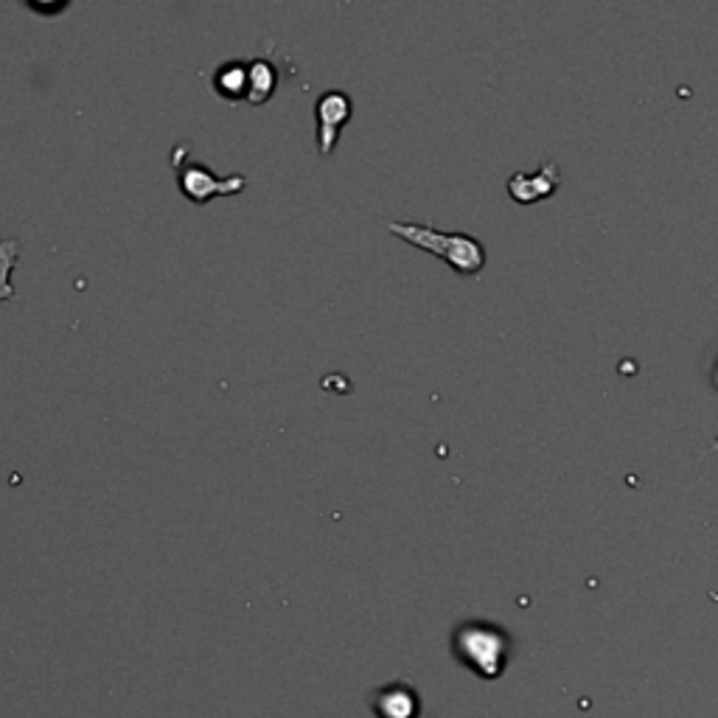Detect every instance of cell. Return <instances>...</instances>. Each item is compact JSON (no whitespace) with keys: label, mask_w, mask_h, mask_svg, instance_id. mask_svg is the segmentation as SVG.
I'll use <instances>...</instances> for the list:
<instances>
[{"label":"cell","mask_w":718,"mask_h":718,"mask_svg":"<svg viewBox=\"0 0 718 718\" xmlns=\"http://www.w3.org/2000/svg\"><path fill=\"white\" fill-rule=\"evenodd\" d=\"M387 231L413 247L424 250V253L438 255L441 262L449 264L457 275L475 279L486 267V247L472 233H446L433 225H424V222H393V225H387Z\"/></svg>","instance_id":"cell-1"},{"label":"cell","mask_w":718,"mask_h":718,"mask_svg":"<svg viewBox=\"0 0 718 718\" xmlns=\"http://www.w3.org/2000/svg\"><path fill=\"white\" fill-rule=\"evenodd\" d=\"M172 169L174 174H178V185L180 191H183V196L194 202V205H205V202L216 200V196L242 194V191L247 189V178H244V174L220 178L211 166L196 163L194 158L189 155V146H185V143L174 146Z\"/></svg>","instance_id":"cell-2"},{"label":"cell","mask_w":718,"mask_h":718,"mask_svg":"<svg viewBox=\"0 0 718 718\" xmlns=\"http://www.w3.org/2000/svg\"><path fill=\"white\" fill-rule=\"evenodd\" d=\"M457 657H464L466 665H475L477 671L486 677H497L508 651V637L488 624H466L455 635Z\"/></svg>","instance_id":"cell-3"},{"label":"cell","mask_w":718,"mask_h":718,"mask_svg":"<svg viewBox=\"0 0 718 718\" xmlns=\"http://www.w3.org/2000/svg\"><path fill=\"white\" fill-rule=\"evenodd\" d=\"M354 104L351 95H345L343 90H326L315 104V119H317V152L321 158H332V152L337 149L340 132L351 121Z\"/></svg>","instance_id":"cell-4"},{"label":"cell","mask_w":718,"mask_h":718,"mask_svg":"<svg viewBox=\"0 0 718 718\" xmlns=\"http://www.w3.org/2000/svg\"><path fill=\"white\" fill-rule=\"evenodd\" d=\"M562 185V174H558V166L553 161L542 163L536 172L525 174L517 172L508 178V196L519 205H534V202L550 200L553 194Z\"/></svg>","instance_id":"cell-5"},{"label":"cell","mask_w":718,"mask_h":718,"mask_svg":"<svg viewBox=\"0 0 718 718\" xmlns=\"http://www.w3.org/2000/svg\"><path fill=\"white\" fill-rule=\"evenodd\" d=\"M413 707H416V694L402 682L387 685L374 696V710L380 718H413Z\"/></svg>","instance_id":"cell-6"},{"label":"cell","mask_w":718,"mask_h":718,"mask_svg":"<svg viewBox=\"0 0 718 718\" xmlns=\"http://www.w3.org/2000/svg\"><path fill=\"white\" fill-rule=\"evenodd\" d=\"M279 88V71L267 60H247V104H264Z\"/></svg>","instance_id":"cell-7"},{"label":"cell","mask_w":718,"mask_h":718,"mask_svg":"<svg viewBox=\"0 0 718 718\" xmlns=\"http://www.w3.org/2000/svg\"><path fill=\"white\" fill-rule=\"evenodd\" d=\"M214 90L225 101H244L247 104V62H227L214 73Z\"/></svg>","instance_id":"cell-8"},{"label":"cell","mask_w":718,"mask_h":718,"mask_svg":"<svg viewBox=\"0 0 718 718\" xmlns=\"http://www.w3.org/2000/svg\"><path fill=\"white\" fill-rule=\"evenodd\" d=\"M20 247L18 239H0V301H12L14 286H12V270L18 264Z\"/></svg>","instance_id":"cell-9"},{"label":"cell","mask_w":718,"mask_h":718,"mask_svg":"<svg viewBox=\"0 0 718 718\" xmlns=\"http://www.w3.org/2000/svg\"><path fill=\"white\" fill-rule=\"evenodd\" d=\"M712 385L718 387V363H716V371H712Z\"/></svg>","instance_id":"cell-10"},{"label":"cell","mask_w":718,"mask_h":718,"mask_svg":"<svg viewBox=\"0 0 718 718\" xmlns=\"http://www.w3.org/2000/svg\"><path fill=\"white\" fill-rule=\"evenodd\" d=\"M712 452H718V438H716V444H712Z\"/></svg>","instance_id":"cell-11"}]
</instances>
